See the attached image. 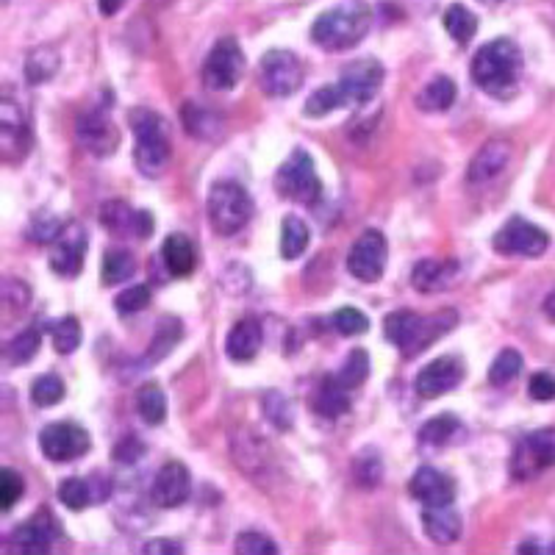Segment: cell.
Returning <instances> with one entry per match:
<instances>
[{
  "label": "cell",
  "instance_id": "cell-22",
  "mask_svg": "<svg viewBox=\"0 0 555 555\" xmlns=\"http://www.w3.org/2000/svg\"><path fill=\"white\" fill-rule=\"evenodd\" d=\"M458 275V261L453 259H422L420 264H414V272H411V281H414V289L417 292H442L447 286L456 281Z\"/></svg>",
  "mask_w": 555,
  "mask_h": 555
},
{
  "label": "cell",
  "instance_id": "cell-25",
  "mask_svg": "<svg viewBox=\"0 0 555 555\" xmlns=\"http://www.w3.org/2000/svg\"><path fill=\"white\" fill-rule=\"evenodd\" d=\"M422 528L436 544H453L461 536V517L453 506H425L422 511Z\"/></svg>",
  "mask_w": 555,
  "mask_h": 555
},
{
  "label": "cell",
  "instance_id": "cell-21",
  "mask_svg": "<svg viewBox=\"0 0 555 555\" xmlns=\"http://www.w3.org/2000/svg\"><path fill=\"white\" fill-rule=\"evenodd\" d=\"M59 539V525L50 517L48 511H39L34 517L23 522L17 531L12 533V542L23 550V553H48L50 544Z\"/></svg>",
  "mask_w": 555,
  "mask_h": 555
},
{
  "label": "cell",
  "instance_id": "cell-2",
  "mask_svg": "<svg viewBox=\"0 0 555 555\" xmlns=\"http://www.w3.org/2000/svg\"><path fill=\"white\" fill-rule=\"evenodd\" d=\"M522 75V50L514 39H494L472 59V81L494 98H511Z\"/></svg>",
  "mask_w": 555,
  "mask_h": 555
},
{
  "label": "cell",
  "instance_id": "cell-6",
  "mask_svg": "<svg viewBox=\"0 0 555 555\" xmlns=\"http://www.w3.org/2000/svg\"><path fill=\"white\" fill-rule=\"evenodd\" d=\"M275 189L281 198L295 200L303 206L317 203L322 195V181L317 170H314V161L303 148H297L284 167L275 175Z\"/></svg>",
  "mask_w": 555,
  "mask_h": 555
},
{
  "label": "cell",
  "instance_id": "cell-29",
  "mask_svg": "<svg viewBox=\"0 0 555 555\" xmlns=\"http://www.w3.org/2000/svg\"><path fill=\"white\" fill-rule=\"evenodd\" d=\"M181 336H184L181 320H175V317H164V320L156 325L153 339H150L148 364H156V361H161L164 356H170V353H173V347L181 342Z\"/></svg>",
  "mask_w": 555,
  "mask_h": 555
},
{
  "label": "cell",
  "instance_id": "cell-45",
  "mask_svg": "<svg viewBox=\"0 0 555 555\" xmlns=\"http://www.w3.org/2000/svg\"><path fill=\"white\" fill-rule=\"evenodd\" d=\"M25 481L14 472V469H0V508L12 511L14 503L23 497Z\"/></svg>",
  "mask_w": 555,
  "mask_h": 555
},
{
  "label": "cell",
  "instance_id": "cell-48",
  "mask_svg": "<svg viewBox=\"0 0 555 555\" xmlns=\"http://www.w3.org/2000/svg\"><path fill=\"white\" fill-rule=\"evenodd\" d=\"M236 553L239 555H275L278 553V547H275V542L272 539H267V536H261V533H239L236 536Z\"/></svg>",
  "mask_w": 555,
  "mask_h": 555
},
{
  "label": "cell",
  "instance_id": "cell-30",
  "mask_svg": "<svg viewBox=\"0 0 555 555\" xmlns=\"http://www.w3.org/2000/svg\"><path fill=\"white\" fill-rule=\"evenodd\" d=\"M453 103H456V84L447 75L433 78L431 84L417 95V106L422 111H447Z\"/></svg>",
  "mask_w": 555,
  "mask_h": 555
},
{
  "label": "cell",
  "instance_id": "cell-12",
  "mask_svg": "<svg viewBox=\"0 0 555 555\" xmlns=\"http://www.w3.org/2000/svg\"><path fill=\"white\" fill-rule=\"evenodd\" d=\"M92 439L89 433L75 425V422H53L45 431L39 433V450L45 453V458L62 464V461H75V458L87 456Z\"/></svg>",
  "mask_w": 555,
  "mask_h": 555
},
{
  "label": "cell",
  "instance_id": "cell-5",
  "mask_svg": "<svg viewBox=\"0 0 555 555\" xmlns=\"http://www.w3.org/2000/svg\"><path fill=\"white\" fill-rule=\"evenodd\" d=\"M253 217V200L245 192V186L234 181L214 184L209 192V222L214 234L234 236L245 228Z\"/></svg>",
  "mask_w": 555,
  "mask_h": 555
},
{
  "label": "cell",
  "instance_id": "cell-51",
  "mask_svg": "<svg viewBox=\"0 0 555 555\" xmlns=\"http://www.w3.org/2000/svg\"><path fill=\"white\" fill-rule=\"evenodd\" d=\"M142 453H145V444L139 442V439H134V436H128V439L120 442V447H117V458H120L123 464H134V461H139Z\"/></svg>",
  "mask_w": 555,
  "mask_h": 555
},
{
  "label": "cell",
  "instance_id": "cell-42",
  "mask_svg": "<svg viewBox=\"0 0 555 555\" xmlns=\"http://www.w3.org/2000/svg\"><path fill=\"white\" fill-rule=\"evenodd\" d=\"M50 336H53V347H56L62 356H70V353H75L78 345H81V325H78L75 317H64V320H59L53 325Z\"/></svg>",
  "mask_w": 555,
  "mask_h": 555
},
{
  "label": "cell",
  "instance_id": "cell-27",
  "mask_svg": "<svg viewBox=\"0 0 555 555\" xmlns=\"http://www.w3.org/2000/svg\"><path fill=\"white\" fill-rule=\"evenodd\" d=\"M161 256H164V264L170 267V272L178 275V278L189 275V272L195 270V264H198V253H195V247L184 234L167 236Z\"/></svg>",
  "mask_w": 555,
  "mask_h": 555
},
{
  "label": "cell",
  "instance_id": "cell-41",
  "mask_svg": "<svg viewBox=\"0 0 555 555\" xmlns=\"http://www.w3.org/2000/svg\"><path fill=\"white\" fill-rule=\"evenodd\" d=\"M39 350V331L37 328H28V331L17 333L12 342H9V347H6V361L9 364H28L31 358L37 356Z\"/></svg>",
  "mask_w": 555,
  "mask_h": 555
},
{
  "label": "cell",
  "instance_id": "cell-4",
  "mask_svg": "<svg viewBox=\"0 0 555 555\" xmlns=\"http://www.w3.org/2000/svg\"><path fill=\"white\" fill-rule=\"evenodd\" d=\"M131 131L136 136V170L145 178H156L164 173V167L170 161V131H167L164 117L153 109H134L131 111Z\"/></svg>",
  "mask_w": 555,
  "mask_h": 555
},
{
  "label": "cell",
  "instance_id": "cell-56",
  "mask_svg": "<svg viewBox=\"0 0 555 555\" xmlns=\"http://www.w3.org/2000/svg\"><path fill=\"white\" fill-rule=\"evenodd\" d=\"M3 3H6V0H3Z\"/></svg>",
  "mask_w": 555,
  "mask_h": 555
},
{
  "label": "cell",
  "instance_id": "cell-39",
  "mask_svg": "<svg viewBox=\"0 0 555 555\" xmlns=\"http://www.w3.org/2000/svg\"><path fill=\"white\" fill-rule=\"evenodd\" d=\"M519 372H522V356H519L517 350L506 347L500 356L494 358L492 367H489V383L492 386H508Z\"/></svg>",
  "mask_w": 555,
  "mask_h": 555
},
{
  "label": "cell",
  "instance_id": "cell-44",
  "mask_svg": "<svg viewBox=\"0 0 555 555\" xmlns=\"http://www.w3.org/2000/svg\"><path fill=\"white\" fill-rule=\"evenodd\" d=\"M261 406H264L275 428H281V431L292 428V406H289V400L281 392H267L264 400H261Z\"/></svg>",
  "mask_w": 555,
  "mask_h": 555
},
{
  "label": "cell",
  "instance_id": "cell-37",
  "mask_svg": "<svg viewBox=\"0 0 555 555\" xmlns=\"http://www.w3.org/2000/svg\"><path fill=\"white\" fill-rule=\"evenodd\" d=\"M56 70H59V50L50 48V45L34 50L25 62V75L31 84H48Z\"/></svg>",
  "mask_w": 555,
  "mask_h": 555
},
{
  "label": "cell",
  "instance_id": "cell-49",
  "mask_svg": "<svg viewBox=\"0 0 555 555\" xmlns=\"http://www.w3.org/2000/svg\"><path fill=\"white\" fill-rule=\"evenodd\" d=\"M528 392H531L533 400L539 403H550L555 400V375L553 372H536L528 383Z\"/></svg>",
  "mask_w": 555,
  "mask_h": 555
},
{
  "label": "cell",
  "instance_id": "cell-15",
  "mask_svg": "<svg viewBox=\"0 0 555 555\" xmlns=\"http://www.w3.org/2000/svg\"><path fill=\"white\" fill-rule=\"evenodd\" d=\"M75 134H78V142L92 153V156H111L117 150V142H120V134L117 128L106 117L103 109H89L78 117V125H75Z\"/></svg>",
  "mask_w": 555,
  "mask_h": 555
},
{
  "label": "cell",
  "instance_id": "cell-11",
  "mask_svg": "<svg viewBox=\"0 0 555 555\" xmlns=\"http://www.w3.org/2000/svg\"><path fill=\"white\" fill-rule=\"evenodd\" d=\"M386 259H389V245L381 231H364L358 236L356 245L350 247L347 256V270L356 281L364 284H375L386 270Z\"/></svg>",
  "mask_w": 555,
  "mask_h": 555
},
{
  "label": "cell",
  "instance_id": "cell-32",
  "mask_svg": "<svg viewBox=\"0 0 555 555\" xmlns=\"http://www.w3.org/2000/svg\"><path fill=\"white\" fill-rule=\"evenodd\" d=\"M136 411L148 425H161V422L167 420V397L161 392V386L145 383L136 392Z\"/></svg>",
  "mask_w": 555,
  "mask_h": 555
},
{
  "label": "cell",
  "instance_id": "cell-19",
  "mask_svg": "<svg viewBox=\"0 0 555 555\" xmlns=\"http://www.w3.org/2000/svg\"><path fill=\"white\" fill-rule=\"evenodd\" d=\"M100 222L103 228L117 236H139V239H148L153 231V217L150 211H134L131 206H125L120 200L106 203L100 209Z\"/></svg>",
  "mask_w": 555,
  "mask_h": 555
},
{
  "label": "cell",
  "instance_id": "cell-54",
  "mask_svg": "<svg viewBox=\"0 0 555 555\" xmlns=\"http://www.w3.org/2000/svg\"><path fill=\"white\" fill-rule=\"evenodd\" d=\"M544 314L555 322V289L547 295V300H544Z\"/></svg>",
  "mask_w": 555,
  "mask_h": 555
},
{
  "label": "cell",
  "instance_id": "cell-26",
  "mask_svg": "<svg viewBox=\"0 0 555 555\" xmlns=\"http://www.w3.org/2000/svg\"><path fill=\"white\" fill-rule=\"evenodd\" d=\"M420 325H422L420 314H414V311H395V314H389V317H386L383 331H386V339H389V342H392L403 356H408V350H411L414 339H417Z\"/></svg>",
  "mask_w": 555,
  "mask_h": 555
},
{
  "label": "cell",
  "instance_id": "cell-34",
  "mask_svg": "<svg viewBox=\"0 0 555 555\" xmlns=\"http://www.w3.org/2000/svg\"><path fill=\"white\" fill-rule=\"evenodd\" d=\"M134 272L136 261L128 250H109V253L103 256V264H100V278H103V284L106 286L123 284Z\"/></svg>",
  "mask_w": 555,
  "mask_h": 555
},
{
  "label": "cell",
  "instance_id": "cell-31",
  "mask_svg": "<svg viewBox=\"0 0 555 555\" xmlns=\"http://www.w3.org/2000/svg\"><path fill=\"white\" fill-rule=\"evenodd\" d=\"M461 431H464V425L456 414H442V417H433L422 425L420 442L428 444V447H444V444L453 442Z\"/></svg>",
  "mask_w": 555,
  "mask_h": 555
},
{
  "label": "cell",
  "instance_id": "cell-35",
  "mask_svg": "<svg viewBox=\"0 0 555 555\" xmlns=\"http://www.w3.org/2000/svg\"><path fill=\"white\" fill-rule=\"evenodd\" d=\"M184 123H186V131H189L192 136H200V139H211V136L220 134V128H222L220 117H217L214 111L198 106V103H186Z\"/></svg>",
  "mask_w": 555,
  "mask_h": 555
},
{
  "label": "cell",
  "instance_id": "cell-36",
  "mask_svg": "<svg viewBox=\"0 0 555 555\" xmlns=\"http://www.w3.org/2000/svg\"><path fill=\"white\" fill-rule=\"evenodd\" d=\"M59 500H62L70 511H81V508L92 506V503H98L103 497L95 494L92 481H87V478H67V481H62V486H59Z\"/></svg>",
  "mask_w": 555,
  "mask_h": 555
},
{
  "label": "cell",
  "instance_id": "cell-7",
  "mask_svg": "<svg viewBox=\"0 0 555 555\" xmlns=\"http://www.w3.org/2000/svg\"><path fill=\"white\" fill-rule=\"evenodd\" d=\"M245 75V53L234 37H222L203 64V81L211 92L234 89Z\"/></svg>",
  "mask_w": 555,
  "mask_h": 555
},
{
  "label": "cell",
  "instance_id": "cell-16",
  "mask_svg": "<svg viewBox=\"0 0 555 555\" xmlns=\"http://www.w3.org/2000/svg\"><path fill=\"white\" fill-rule=\"evenodd\" d=\"M461 378H464V364L458 358L444 356L431 361L428 367H422L417 381H414V389L422 400H436V397L453 392Z\"/></svg>",
  "mask_w": 555,
  "mask_h": 555
},
{
  "label": "cell",
  "instance_id": "cell-14",
  "mask_svg": "<svg viewBox=\"0 0 555 555\" xmlns=\"http://www.w3.org/2000/svg\"><path fill=\"white\" fill-rule=\"evenodd\" d=\"M31 148V131L23 106L12 98L0 100V150L6 161L25 159Z\"/></svg>",
  "mask_w": 555,
  "mask_h": 555
},
{
  "label": "cell",
  "instance_id": "cell-33",
  "mask_svg": "<svg viewBox=\"0 0 555 555\" xmlns=\"http://www.w3.org/2000/svg\"><path fill=\"white\" fill-rule=\"evenodd\" d=\"M309 247V228L300 217H286L281 225V256L286 261L300 259Z\"/></svg>",
  "mask_w": 555,
  "mask_h": 555
},
{
  "label": "cell",
  "instance_id": "cell-23",
  "mask_svg": "<svg viewBox=\"0 0 555 555\" xmlns=\"http://www.w3.org/2000/svg\"><path fill=\"white\" fill-rule=\"evenodd\" d=\"M261 339H264V333H261L259 322L239 320L234 328H231V333H228V339H225V353H228V358L236 361V364L253 361V358L259 356Z\"/></svg>",
  "mask_w": 555,
  "mask_h": 555
},
{
  "label": "cell",
  "instance_id": "cell-10",
  "mask_svg": "<svg viewBox=\"0 0 555 555\" xmlns=\"http://www.w3.org/2000/svg\"><path fill=\"white\" fill-rule=\"evenodd\" d=\"M492 245L503 256H528V259H536V256H542L544 250H547L550 236L544 234L539 225H533V222L522 220V217H511L494 234Z\"/></svg>",
  "mask_w": 555,
  "mask_h": 555
},
{
  "label": "cell",
  "instance_id": "cell-50",
  "mask_svg": "<svg viewBox=\"0 0 555 555\" xmlns=\"http://www.w3.org/2000/svg\"><path fill=\"white\" fill-rule=\"evenodd\" d=\"M62 228H64L62 220H48L45 225H42V217H37L28 234H31V239H34V242H53V239L59 236V231H62Z\"/></svg>",
  "mask_w": 555,
  "mask_h": 555
},
{
  "label": "cell",
  "instance_id": "cell-46",
  "mask_svg": "<svg viewBox=\"0 0 555 555\" xmlns=\"http://www.w3.org/2000/svg\"><path fill=\"white\" fill-rule=\"evenodd\" d=\"M333 328L342 336H361L370 331V320L358 309H339L333 314Z\"/></svg>",
  "mask_w": 555,
  "mask_h": 555
},
{
  "label": "cell",
  "instance_id": "cell-28",
  "mask_svg": "<svg viewBox=\"0 0 555 555\" xmlns=\"http://www.w3.org/2000/svg\"><path fill=\"white\" fill-rule=\"evenodd\" d=\"M444 23V31L453 37L456 45H469L475 34H478V17L469 12L467 6H461V3H453L442 17Z\"/></svg>",
  "mask_w": 555,
  "mask_h": 555
},
{
  "label": "cell",
  "instance_id": "cell-20",
  "mask_svg": "<svg viewBox=\"0 0 555 555\" xmlns=\"http://www.w3.org/2000/svg\"><path fill=\"white\" fill-rule=\"evenodd\" d=\"M508 161H511V142H506V139H489L472 156V161H469V184H486V181H492V178H497V175L506 170Z\"/></svg>",
  "mask_w": 555,
  "mask_h": 555
},
{
  "label": "cell",
  "instance_id": "cell-55",
  "mask_svg": "<svg viewBox=\"0 0 555 555\" xmlns=\"http://www.w3.org/2000/svg\"><path fill=\"white\" fill-rule=\"evenodd\" d=\"M492 3H497V0H492Z\"/></svg>",
  "mask_w": 555,
  "mask_h": 555
},
{
  "label": "cell",
  "instance_id": "cell-52",
  "mask_svg": "<svg viewBox=\"0 0 555 555\" xmlns=\"http://www.w3.org/2000/svg\"><path fill=\"white\" fill-rule=\"evenodd\" d=\"M142 553H170V555H178L181 553V544L178 542H170V539H156V542H148L142 547Z\"/></svg>",
  "mask_w": 555,
  "mask_h": 555
},
{
  "label": "cell",
  "instance_id": "cell-43",
  "mask_svg": "<svg viewBox=\"0 0 555 555\" xmlns=\"http://www.w3.org/2000/svg\"><path fill=\"white\" fill-rule=\"evenodd\" d=\"M353 472H356V481L361 483V486H378L383 478V464H381V456L378 453H372V450H367V453H361V456L356 458V464H353Z\"/></svg>",
  "mask_w": 555,
  "mask_h": 555
},
{
  "label": "cell",
  "instance_id": "cell-47",
  "mask_svg": "<svg viewBox=\"0 0 555 555\" xmlns=\"http://www.w3.org/2000/svg\"><path fill=\"white\" fill-rule=\"evenodd\" d=\"M117 311L120 314H136V311H145L150 303V289L145 284H136V286H128L125 292L117 295Z\"/></svg>",
  "mask_w": 555,
  "mask_h": 555
},
{
  "label": "cell",
  "instance_id": "cell-18",
  "mask_svg": "<svg viewBox=\"0 0 555 555\" xmlns=\"http://www.w3.org/2000/svg\"><path fill=\"white\" fill-rule=\"evenodd\" d=\"M408 492L414 500H420L422 506H453L456 500V481L450 475H444L439 469L422 467L414 472Z\"/></svg>",
  "mask_w": 555,
  "mask_h": 555
},
{
  "label": "cell",
  "instance_id": "cell-3",
  "mask_svg": "<svg viewBox=\"0 0 555 555\" xmlns=\"http://www.w3.org/2000/svg\"><path fill=\"white\" fill-rule=\"evenodd\" d=\"M370 9L361 0H345L331 12L320 14L311 25V39L322 50H347L358 45L370 31Z\"/></svg>",
  "mask_w": 555,
  "mask_h": 555
},
{
  "label": "cell",
  "instance_id": "cell-9",
  "mask_svg": "<svg viewBox=\"0 0 555 555\" xmlns=\"http://www.w3.org/2000/svg\"><path fill=\"white\" fill-rule=\"evenodd\" d=\"M259 81L270 98H289L303 84V64L289 50H270L261 56Z\"/></svg>",
  "mask_w": 555,
  "mask_h": 555
},
{
  "label": "cell",
  "instance_id": "cell-8",
  "mask_svg": "<svg viewBox=\"0 0 555 555\" xmlns=\"http://www.w3.org/2000/svg\"><path fill=\"white\" fill-rule=\"evenodd\" d=\"M550 467H555V428L528 433L511 456V475L517 481H533Z\"/></svg>",
  "mask_w": 555,
  "mask_h": 555
},
{
  "label": "cell",
  "instance_id": "cell-1",
  "mask_svg": "<svg viewBox=\"0 0 555 555\" xmlns=\"http://www.w3.org/2000/svg\"><path fill=\"white\" fill-rule=\"evenodd\" d=\"M383 84V67L375 59H358V62L347 64L342 75H339V84L331 87L317 89L306 103V117H325L336 109H345V106H361V103H370L378 89Z\"/></svg>",
  "mask_w": 555,
  "mask_h": 555
},
{
  "label": "cell",
  "instance_id": "cell-40",
  "mask_svg": "<svg viewBox=\"0 0 555 555\" xmlns=\"http://www.w3.org/2000/svg\"><path fill=\"white\" fill-rule=\"evenodd\" d=\"M367 375H370V356L364 350H350L342 370L336 372V378L345 383L347 389H358L361 383L367 381Z\"/></svg>",
  "mask_w": 555,
  "mask_h": 555
},
{
  "label": "cell",
  "instance_id": "cell-53",
  "mask_svg": "<svg viewBox=\"0 0 555 555\" xmlns=\"http://www.w3.org/2000/svg\"><path fill=\"white\" fill-rule=\"evenodd\" d=\"M123 3H125V0H98L100 12L106 14V17H111V14L120 12V9H123Z\"/></svg>",
  "mask_w": 555,
  "mask_h": 555
},
{
  "label": "cell",
  "instance_id": "cell-17",
  "mask_svg": "<svg viewBox=\"0 0 555 555\" xmlns=\"http://www.w3.org/2000/svg\"><path fill=\"white\" fill-rule=\"evenodd\" d=\"M192 494V475L181 461H170L159 469L150 497L159 508H178L184 506Z\"/></svg>",
  "mask_w": 555,
  "mask_h": 555
},
{
  "label": "cell",
  "instance_id": "cell-24",
  "mask_svg": "<svg viewBox=\"0 0 555 555\" xmlns=\"http://www.w3.org/2000/svg\"><path fill=\"white\" fill-rule=\"evenodd\" d=\"M353 406V389H347L345 383L339 381L336 375H328V378H322L320 389H317V395H314V411L325 417V420H336V417H342L347 414Z\"/></svg>",
  "mask_w": 555,
  "mask_h": 555
},
{
  "label": "cell",
  "instance_id": "cell-13",
  "mask_svg": "<svg viewBox=\"0 0 555 555\" xmlns=\"http://www.w3.org/2000/svg\"><path fill=\"white\" fill-rule=\"evenodd\" d=\"M84 256H87V231L81 222H67L50 245V267L62 278H75L84 270Z\"/></svg>",
  "mask_w": 555,
  "mask_h": 555
},
{
  "label": "cell",
  "instance_id": "cell-38",
  "mask_svg": "<svg viewBox=\"0 0 555 555\" xmlns=\"http://www.w3.org/2000/svg\"><path fill=\"white\" fill-rule=\"evenodd\" d=\"M62 397H64V383L56 372H45V375H39L37 381L31 383V400H34V406L50 408V406H56Z\"/></svg>",
  "mask_w": 555,
  "mask_h": 555
}]
</instances>
